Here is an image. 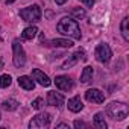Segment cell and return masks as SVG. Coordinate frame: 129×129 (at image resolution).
I'll use <instances>...</instances> for the list:
<instances>
[{
  "label": "cell",
  "instance_id": "d6986e66",
  "mask_svg": "<svg viewBox=\"0 0 129 129\" xmlns=\"http://www.w3.org/2000/svg\"><path fill=\"white\" fill-rule=\"evenodd\" d=\"M2 108H3L5 111H15V109L18 108V102L14 100V99H8V100H5V102L2 103Z\"/></svg>",
  "mask_w": 129,
  "mask_h": 129
},
{
  "label": "cell",
  "instance_id": "5b68a950",
  "mask_svg": "<svg viewBox=\"0 0 129 129\" xmlns=\"http://www.w3.org/2000/svg\"><path fill=\"white\" fill-rule=\"evenodd\" d=\"M50 124V114L47 112H41L37 114L30 121H29V127L30 129H40V127H49Z\"/></svg>",
  "mask_w": 129,
  "mask_h": 129
},
{
  "label": "cell",
  "instance_id": "83f0119b",
  "mask_svg": "<svg viewBox=\"0 0 129 129\" xmlns=\"http://www.w3.org/2000/svg\"><path fill=\"white\" fill-rule=\"evenodd\" d=\"M0 117H2V115H0Z\"/></svg>",
  "mask_w": 129,
  "mask_h": 129
},
{
  "label": "cell",
  "instance_id": "e0dca14e",
  "mask_svg": "<svg viewBox=\"0 0 129 129\" xmlns=\"http://www.w3.org/2000/svg\"><path fill=\"white\" fill-rule=\"evenodd\" d=\"M120 30H121V35H123L124 41H129V18H127V17H124V18L121 20Z\"/></svg>",
  "mask_w": 129,
  "mask_h": 129
},
{
  "label": "cell",
  "instance_id": "ffe728a7",
  "mask_svg": "<svg viewBox=\"0 0 129 129\" xmlns=\"http://www.w3.org/2000/svg\"><path fill=\"white\" fill-rule=\"evenodd\" d=\"M12 82V78L9 75H2L0 76V88H8Z\"/></svg>",
  "mask_w": 129,
  "mask_h": 129
},
{
  "label": "cell",
  "instance_id": "8fae6325",
  "mask_svg": "<svg viewBox=\"0 0 129 129\" xmlns=\"http://www.w3.org/2000/svg\"><path fill=\"white\" fill-rule=\"evenodd\" d=\"M32 78H34V81H37L40 85H43V87H49L50 84H52V81L49 79V76L47 75H44L41 70H38V69H34L32 70Z\"/></svg>",
  "mask_w": 129,
  "mask_h": 129
},
{
  "label": "cell",
  "instance_id": "cb8c5ba5",
  "mask_svg": "<svg viewBox=\"0 0 129 129\" xmlns=\"http://www.w3.org/2000/svg\"><path fill=\"white\" fill-rule=\"evenodd\" d=\"M82 2H84L85 6H88V8H91V6L94 5V0H82Z\"/></svg>",
  "mask_w": 129,
  "mask_h": 129
},
{
  "label": "cell",
  "instance_id": "7402d4cb",
  "mask_svg": "<svg viewBox=\"0 0 129 129\" xmlns=\"http://www.w3.org/2000/svg\"><path fill=\"white\" fill-rule=\"evenodd\" d=\"M43 103H44V100H43L41 97H37V99L32 102V108H34V109H41Z\"/></svg>",
  "mask_w": 129,
  "mask_h": 129
},
{
  "label": "cell",
  "instance_id": "44dd1931",
  "mask_svg": "<svg viewBox=\"0 0 129 129\" xmlns=\"http://www.w3.org/2000/svg\"><path fill=\"white\" fill-rule=\"evenodd\" d=\"M72 14H73L75 17H78V18H85V11H84L82 8H75V9H72Z\"/></svg>",
  "mask_w": 129,
  "mask_h": 129
},
{
  "label": "cell",
  "instance_id": "8992f818",
  "mask_svg": "<svg viewBox=\"0 0 129 129\" xmlns=\"http://www.w3.org/2000/svg\"><path fill=\"white\" fill-rule=\"evenodd\" d=\"M94 55H96V59H97L99 62L106 64V62H109V59H111V56H112V50H111V47H109L108 44H99V46L96 47Z\"/></svg>",
  "mask_w": 129,
  "mask_h": 129
},
{
  "label": "cell",
  "instance_id": "5bb4252c",
  "mask_svg": "<svg viewBox=\"0 0 129 129\" xmlns=\"http://www.w3.org/2000/svg\"><path fill=\"white\" fill-rule=\"evenodd\" d=\"M18 85H20L21 88L27 90V91H30V90L35 88V82H34L32 78H29V76H20V78H18Z\"/></svg>",
  "mask_w": 129,
  "mask_h": 129
},
{
  "label": "cell",
  "instance_id": "3957f363",
  "mask_svg": "<svg viewBox=\"0 0 129 129\" xmlns=\"http://www.w3.org/2000/svg\"><path fill=\"white\" fill-rule=\"evenodd\" d=\"M12 62H14V66L17 69H21L24 67V64H26V53H24V49L21 46V43L18 40H14L12 43Z\"/></svg>",
  "mask_w": 129,
  "mask_h": 129
},
{
  "label": "cell",
  "instance_id": "4fadbf2b",
  "mask_svg": "<svg viewBox=\"0 0 129 129\" xmlns=\"http://www.w3.org/2000/svg\"><path fill=\"white\" fill-rule=\"evenodd\" d=\"M46 46H52V47H72L73 46V41L72 40H67V38H56V40H52L49 44Z\"/></svg>",
  "mask_w": 129,
  "mask_h": 129
},
{
  "label": "cell",
  "instance_id": "4316f807",
  "mask_svg": "<svg viewBox=\"0 0 129 129\" xmlns=\"http://www.w3.org/2000/svg\"><path fill=\"white\" fill-rule=\"evenodd\" d=\"M15 0H6V5H11V3H14Z\"/></svg>",
  "mask_w": 129,
  "mask_h": 129
},
{
  "label": "cell",
  "instance_id": "7a4b0ae2",
  "mask_svg": "<svg viewBox=\"0 0 129 129\" xmlns=\"http://www.w3.org/2000/svg\"><path fill=\"white\" fill-rule=\"evenodd\" d=\"M106 114L112 118V120H124L129 115V108L126 103L123 102H111L106 106Z\"/></svg>",
  "mask_w": 129,
  "mask_h": 129
},
{
  "label": "cell",
  "instance_id": "ac0fdd59",
  "mask_svg": "<svg viewBox=\"0 0 129 129\" xmlns=\"http://www.w3.org/2000/svg\"><path fill=\"white\" fill-rule=\"evenodd\" d=\"M94 126L96 127H99V129H106V121H105V114H102V112H97L96 115H94Z\"/></svg>",
  "mask_w": 129,
  "mask_h": 129
},
{
  "label": "cell",
  "instance_id": "6da1fadb",
  "mask_svg": "<svg viewBox=\"0 0 129 129\" xmlns=\"http://www.w3.org/2000/svg\"><path fill=\"white\" fill-rule=\"evenodd\" d=\"M56 29L58 32H61L62 35H67V37H72L75 40H81L82 38V34H81V27L78 24V21L75 18H70V17H64L59 20V23L56 24Z\"/></svg>",
  "mask_w": 129,
  "mask_h": 129
},
{
  "label": "cell",
  "instance_id": "277c9868",
  "mask_svg": "<svg viewBox=\"0 0 129 129\" xmlns=\"http://www.w3.org/2000/svg\"><path fill=\"white\" fill-rule=\"evenodd\" d=\"M41 15H43V12H41V8H40L38 5L27 6V8H24V9L20 11V17H21L24 21H27V23L40 21V20H41Z\"/></svg>",
  "mask_w": 129,
  "mask_h": 129
},
{
  "label": "cell",
  "instance_id": "ba28073f",
  "mask_svg": "<svg viewBox=\"0 0 129 129\" xmlns=\"http://www.w3.org/2000/svg\"><path fill=\"white\" fill-rule=\"evenodd\" d=\"M85 99L91 103H103L105 102V94L97 88H90L85 93Z\"/></svg>",
  "mask_w": 129,
  "mask_h": 129
},
{
  "label": "cell",
  "instance_id": "30bf717a",
  "mask_svg": "<svg viewBox=\"0 0 129 129\" xmlns=\"http://www.w3.org/2000/svg\"><path fill=\"white\" fill-rule=\"evenodd\" d=\"M47 103L50 106H56V108H61L64 105V96L56 93V91H49L47 93Z\"/></svg>",
  "mask_w": 129,
  "mask_h": 129
},
{
  "label": "cell",
  "instance_id": "9a60e30c",
  "mask_svg": "<svg viewBox=\"0 0 129 129\" xmlns=\"http://www.w3.org/2000/svg\"><path fill=\"white\" fill-rule=\"evenodd\" d=\"M93 75H94L93 67L87 66V67L82 70V73H81V82H82V84H88V82L93 79Z\"/></svg>",
  "mask_w": 129,
  "mask_h": 129
},
{
  "label": "cell",
  "instance_id": "603a6c76",
  "mask_svg": "<svg viewBox=\"0 0 129 129\" xmlns=\"http://www.w3.org/2000/svg\"><path fill=\"white\" fill-rule=\"evenodd\" d=\"M73 124H75L76 129H85V127H88V124H87L85 121H82V120H76Z\"/></svg>",
  "mask_w": 129,
  "mask_h": 129
},
{
  "label": "cell",
  "instance_id": "52a82bcc",
  "mask_svg": "<svg viewBox=\"0 0 129 129\" xmlns=\"http://www.w3.org/2000/svg\"><path fill=\"white\" fill-rule=\"evenodd\" d=\"M79 59H82V61H85L87 59V56H85V52H84V49H78L72 56H69V59L66 61V62H64L62 64V66H61V69L62 70H67V69H70V67H73L75 66V64L79 61Z\"/></svg>",
  "mask_w": 129,
  "mask_h": 129
},
{
  "label": "cell",
  "instance_id": "2e32d148",
  "mask_svg": "<svg viewBox=\"0 0 129 129\" xmlns=\"http://www.w3.org/2000/svg\"><path fill=\"white\" fill-rule=\"evenodd\" d=\"M37 34H38V29H37L35 26H29V27H26V29L23 30L21 40H32V38L37 37Z\"/></svg>",
  "mask_w": 129,
  "mask_h": 129
},
{
  "label": "cell",
  "instance_id": "d4e9b609",
  "mask_svg": "<svg viewBox=\"0 0 129 129\" xmlns=\"http://www.w3.org/2000/svg\"><path fill=\"white\" fill-rule=\"evenodd\" d=\"M56 127H61V129H69L70 126H69L67 123H59V124H56Z\"/></svg>",
  "mask_w": 129,
  "mask_h": 129
},
{
  "label": "cell",
  "instance_id": "484cf974",
  "mask_svg": "<svg viewBox=\"0 0 129 129\" xmlns=\"http://www.w3.org/2000/svg\"><path fill=\"white\" fill-rule=\"evenodd\" d=\"M66 2H67V0H55V3H56V5H64Z\"/></svg>",
  "mask_w": 129,
  "mask_h": 129
},
{
  "label": "cell",
  "instance_id": "9c48e42d",
  "mask_svg": "<svg viewBox=\"0 0 129 129\" xmlns=\"http://www.w3.org/2000/svg\"><path fill=\"white\" fill-rule=\"evenodd\" d=\"M55 84H56V87L59 88V90H62V91H70L72 88H73V81L69 78V76H56L55 78Z\"/></svg>",
  "mask_w": 129,
  "mask_h": 129
},
{
  "label": "cell",
  "instance_id": "7c38bea8",
  "mask_svg": "<svg viewBox=\"0 0 129 129\" xmlns=\"http://www.w3.org/2000/svg\"><path fill=\"white\" fill-rule=\"evenodd\" d=\"M82 108H84V103H82L81 96H75V97H72L69 100V109L72 112H79Z\"/></svg>",
  "mask_w": 129,
  "mask_h": 129
}]
</instances>
